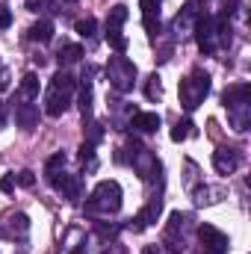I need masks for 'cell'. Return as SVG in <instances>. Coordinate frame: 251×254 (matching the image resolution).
Wrapping results in <instances>:
<instances>
[{
	"label": "cell",
	"instance_id": "obj_26",
	"mask_svg": "<svg viewBox=\"0 0 251 254\" xmlns=\"http://www.w3.org/2000/svg\"><path fill=\"white\" fill-rule=\"evenodd\" d=\"M107 42H110V45H113L119 54H125V51H127V39L122 36V30H113V33H107Z\"/></svg>",
	"mask_w": 251,
	"mask_h": 254
},
{
	"label": "cell",
	"instance_id": "obj_12",
	"mask_svg": "<svg viewBox=\"0 0 251 254\" xmlns=\"http://www.w3.org/2000/svg\"><path fill=\"white\" fill-rule=\"evenodd\" d=\"M225 107H231V104H251V86L249 83H240V86H231L228 92H225Z\"/></svg>",
	"mask_w": 251,
	"mask_h": 254
},
{
	"label": "cell",
	"instance_id": "obj_34",
	"mask_svg": "<svg viewBox=\"0 0 251 254\" xmlns=\"http://www.w3.org/2000/svg\"><path fill=\"white\" fill-rule=\"evenodd\" d=\"M0 89H9V74L6 71H0Z\"/></svg>",
	"mask_w": 251,
	"mask_h": 254
},
{
	"label": "cell",
	"instance_id": "obj_25",
	"mask_svg": "<svg viewBox=\"0 0 251 254\" xmlns=\"http://www.w3.org/2000/svg\"><path fill=\"white\" fill-rule=\"evenodd\" d=\"M27 9L30 12H57V3L54 0H27Z\"/></svg>",
	"mask_w": 251,
	"mask_h": 254
},
{
	"label": "cell",
	"instance_id": "obj_27",
	"mask_svg": "<svg viewBox=\"0 0 251 254\" xmlns=\"http://www.w3.org/2000/svg\"><path fill=\"white\" fill-rule=\"evenodd\" d=\"M160 6H163V0H142V15L145 18H160Z\"/></svg>",
	"mask_w": 251,
	"mask_h": 254
},
{
	"label": "cell",
	"instance_id": "obj_32",
	"mask_svg": "<svg viewBox=\"0 0 251 254\" xmlns=\"http://www.w3.org/2000/svg\"><path fill=\"white\" fill-rule=\"evenodd\" d=\"M142 24H145V30H148L151 36L160 33V18H142Z\"/></svg>",
	"mask_w": 251,
	"mask_h": 254
},
{
	"label": "cell",
	"instance_id": "obj_16",
	"mask_svg": "<svg viewBox=\"0 0 251 254\" xmlns=\"http://www.w3.org/2000/svg\"><path fill=\"white\" fill-rule=\"evenodd\" d=\"M30 39L39 42V45H48V42L54 39V24H51V21H39V24H33Z\"/></svg>",
	"mask_w": 251,
	"mask_h": 254
},
{
	"label": "cell",
	"instance_id": "obj_31",
	"mask_svg": "<svg viewBox=\"0 0 251 254\" xmlns=\"http://www.w3.org/2000/svg\"><path fill=\"white\" fill-rule=\"evenodd\" d=\"M0 192H6V195H12V192H15V178H12V175L0 178Z\"/></svg>",
	"mask_w": 251,
	"mask_h": 254
},
{
	"label": "cell",
	"instance_id": "obj_19",
	"mask_svg": "<svg viewBox=\"0 0 251 254\" xmlns=\"http://www.w3.org/2000/svg\"><path fill=\"white\" fill-rule=\"evenodd\" d=\"M74 30H77L80 39H95V33H98V21H95V18H83V21L74 24Z\"/></svg>",
	"mask_w": 251,
	"mask_h": 254
},
{
	"label": "cell",
	"instance_id": "obj_33",
	"mask_svg": "<svg viewBox=\"0 0 251 254\" xmlns=\"http://www.w3.org/2000/svg\"><path fill=\"white\" fill-rule=\"evenodd\" d=\"M9 24H12V12L6 6H0V30H6Z\"/></svg>",
	"mask_w": 251,
	"mask_h": 254
},
{
	"label": "cell",
	"instance_id": "obj_35",
	"mask_svg": "<svg viewBox=\"0 0 251 254\" xmlns=\"http://www.w3.org/2000/svg\"><path fill=\"white\" fill-rule=\"evenodd\" d=\"M142 254H163V252H160V246H145Z\"/></svg>",
	"mask_w": 251,
	"mask_h": 254
},
{
	"label": "cell",
	"instance_id": "obj_11",
	"mask_svg": "<svg viewBox=\"0 0 251 254\" xmlns=\"http://www.w3.org/2000/svg\"><path fill=\"white\" fill-rule=\"evenodd\" d=\"M15 122H18V127H24V130H33V127L39 125V107L36 104H21L15 110Z\"/></svg>",
	"mask_w": 251,
	"mask_h": 254
},
{
	"label": "cell",
	"instance_id": "obj_2",
	"mask_svg": "<svg viewBox=\"0 0 251 254\" xmlns=\"http://www.w3.org/2000/svg\"><path fill=\"white\" fill-rule=\"evenodd\" d=\"M210 74L207 71H192L189 77L181 80V107L192 113V110H198V104L210 95Z\"/></svg>",
	"mask_w": 251,
	"mask_h": 254
},
{
	"label": "cell",
	"instance_id": "obj_24",
	"mask_svg": "<svg viewBox=\"0 0 251 254\" xmlns=\"http://www.w3.org/2000/svg\"><path fill=\"white\" fill-rule=\"evenodd\" d=\"M195 18H198V9H195V3H189V6H184V12L178 15L175 27H178V30H184V27H189V24H195Z\"/></svg>",
	"mask_w": 251,
	"mask_h": 254
},
{
	"label": "cell",
	"instance_id": "obj_1",
	"mask_svg": "<svg viewBox=\"0 0 251 254\" xmlns=\"http://www.w3.org/2000/svg\"><path fill=\"white\" fill-rule=\"evenodd\" d=\"M86 210L89 213H119L122 210V187H119V181H101L89 195Z\"/></svg>",
	"mask_w": 251,
	"mask_h": 254
},
{
	"label": "cell",
	"instance_id": "obj_23",
	"mask_svg": "<svg viewBox=\"0 0 251 254\" xmlns=\"http://www.w3.org/2000/svg\"><path fill=\"white\" fill-rule=\"evenodd\" d=\"M80 110H83V119L92 116V83L86 80L83 89H80Z\"/></svg>",
	"mask_w": 251,
	"mask_h": 254
},
{
	"label": "cell",
	"instance_id": "obj_3",
	"mask_svg": "<svg viewBox=\"0 0 251 254\" xmlns=\"http://www.w3.org/2000/svg\"><path fill=\"white\" fill-rule=\"evenodd\" d=\"M107 80H110V86L116 89V92H130L133 89V83H136V65L130 63L127 57H110V63H107Z\"/></svg>",
	"mask_w": 251,
	"mask_h": 254
},
{
	"label": "cell",
	"instance_id": "obj_8",
	"mask_svg": "<svg viewBox=\"0 0 251 254\" xmlns=\"http://www.w3.org/2000/svg\"><path fill=\"white\" fill-rule=\"evenodd\" d=\"M228 110V119H231V125L234 130H249L251 125V104H231V107H225Z\"/></svg>",
	"mask_w": 251,
	"mask_h": 254
},
{
	"label": "cell",
	"instance_id": "obj_4",
	"mask_svg": "<svg viewBox=\"0 0 251 254\" xmlns=\"http://www.w3.org/2000/svg\"><path fill=\"white\" fill-rule=\"evenodd\" d=\"M192 30H195V42H198L201 54H213L216 42H219V36H216V18L213 15H198L195 24H192Z\"/></svg>",
	"mask_w": 251,
	"mask_h": 254
},
{
	"label": "cell",
	"instance_id": "obj_30",
	"mask_svg": "<svg viewBox=\"0 0 251 254\" xmlns=\"http://www.w3.org/2000/svg\"><path fill=\"white\" fill-rule=\"evenodd\" d=\"M86 127H89V142L95 145V142L104 136V130H101V125H98V122H92V119H89V125H86Z\"/></svg>",
	"mask_w": 251,
	"mask_h": 254
},
{
	"label": "cell",
	"instance_id": "obj_7",
	"mask_svg": "<svg viewBox=\"0 0 251 254\" xmlns=\"http://www.w3.org/2000/svg\"><path fill=\"white\" fill-rule=\"evenodd\" d=\"M213 169L219 175H234L240 169V154L234 148H216L213 151Z\"/></svg>",
	"mask_w": 251,
	"mask_h": 254
},
{
	"label": "cell",
	"instance_id": "obj_28",
	"mask_svg": "<svg viewBox=\"0 0 251 254\" xmlns=\"http://www.w3.org/2000/svg\"><path fill=\"white\" fill-rule=\"evenodd\" d=\"M15 184H18V187H24V190H30V187L36 184V175H33L30 169H24V172H18V178H15Z\"/></svg>",
	"mask_w": 251,
	"mask_h": 254
},
{
	"label": "cell",
	"instance_id": "obj_10",
	"mask_svg": "<svg viewBox=\"0 0 251 254\" xmlns=\"http://www.w3.org/2000/svg\"><path fill=\"white\" fill-rule=\"evenodd\" d=\"M130 127H133L136 133H157V127H160V116H157V113H133Z\"/></svg>",
	"mask_w": 251,
	"mask_h": 254
},
{
	"label": "cell",
	"instance_id": "obj_20",
	"mask_svg": "<svg viewBox=\"0 0 251 254\" xmlns=\"http://www.w3.org/2000/svg\"><path fill=\"white\" fill-rule=\"evenodd\" d=\"M189 136H195V125H192L189 119H184V122H178V125L172 127V139H175V142H184Z\"/></svg>",
	"mask_w": 251,
	"mask_h": 254
},
{
	"label": "cell",
	"instance_id": "obj_5",
	"mask_svg": "<svg viewBox=\"0 0 251 254\" xmlns=\"http://www.w3.org/2000/svg\"><path fill=\"white\" fill-rule=\"evenodd\" d=\"M198 237H201V243H204V249L207 254H225L228 252V237L219 231V228H213V225H201L198 228Z\"/></svg>",
	"mask_w": 251,
	"mask_h": 254
},
{
	"label": "cell",
	"instance_id": "obj_14",
	"mask_svg": "<svg viewBox=\"0 0 251 254\" xmlns=\"http://www.w3.org/2000/svg\"><path fill=\"white\" fill-rule=\"evenodd\" d=\"M39 92H42V83H39V74H24V80H21V98L24 101H33V98H39Z\"/></svg>",
	"mask_w": 251,
	"mask_h": 254
},
{
	"label": "cell",
	"instance_id": "obj_21",
	"mask_svg": "<svg viewBox=\"0 0 251 254\" xmlns=\"http://www.w3.org/2000/svg\"><path fill=\"white\" fill-rule=\"evenodd\" d=\"M145 98H148V101H160V98H163V83H160L157 74L148 77V83H145Z\"/></svg>",
	"mask_w": 251,
	"mask_h": 254
},
{
	"label": "cell",
	"instance_id": "obj_6",
	"mask_svg": "<svg viewBox=\"0 0 251 254\" xmlns=\"http://www.w3.org/2000/svg\"><path fill=\"white\" fill-rule=\"evenodd\" d=\"M68 107H71V95L57 89V86H48V92H45V113L51 119H60Z\"/></svg>",
	"mask_w": 251,
	"mask_h": 254
},
{
	"label": "cell",
	"instance_id": "obj_37",
	"mask_svg": "<svg viewBox=\"0 0 251 254\" xmlns=\"http://www.w3.org/2000/svg\"><path fill=\"white\" fill-rule=\"evenodd\" d=\"M63 3H77V0H63Z\"/></svg>",
	"mask_w": 251,
	"mask_h": 254
},
{
	"label": "cell",
	"instance_id": "obj_18",
	"mask_svg": "<svg viewBox=\"0 0 251 254\" xmlns=\"http://www.w3.org/2000/svg\"><path fill=\"white\" fill-rule=\"evenodd\" d=\"M80 57H83V48L80 45H65L57 60H60V65H71V63H80Z\"/></svg>",
	"mask_w": 251,
	"mask_h": 254
},
{
	"label": "cell",
	"instance_id": "obj_36",
	"mask_svg": "<svg viewBox=\"0 0 251 254\" xmlns=\"http://www.w3.org/2000/svg\"><path fill=\"white\" fill-rule=\"evenodd\" d=\"M3 125H6V110H3V101H0V130H3Z\"/></svg>",
	"mask_w": 251,
	"mask_h": 254
},
{
	"label": "cell",
	"instance_id": "obj_15",
	"mask_svg": "<svg viewBox=\"0 0 251 254\" xmlns=\"http://www.w3.org/2000/svg\"><path fill=\"white\" fill-rule=\"evenodd\" d=\"M125 21H127V6H122V3L110 6V12H107V33L122 30V24H125Z\"/></svg>",
	"mask_w": 251,
	"mask_h": 254
},
{
	"label": "cell",
	"instance_id": "obj_29",
	"mask_svg": "<svg viewBox=\"0 0 251 254\" xmlns=\"http://www.w3.org/2000/svg\"><path fill=\"white\" fill-rule=\"evenodd\" d=\"M80 160H83V163L89 160V163L95 166V145H92V142H83V145H80Z\"/></svg>",
	"mask_w": 251,
	"mask_h": 254
},
{
	"label": "cell",
	"instance_id": "obj_13",
	"mask_svg": "<svg viewBox=\"0 0 251 254\" xmlns=\"http://www.w3.org/2000/svg\"><path fill=\"white\" fill-rule=\"evenodd\" d=\"M6 222H9V225H6V234H9V237H27V234H30V219H27L24 213H12Z\"/></svg>",
	"mask_w": 251,
	"mask_h": 254
},
{
	"label": "cell",
	"instance_id": "obj_17",
	"mask_svg": "<svg viewBox=\"0 0 251 254\" xmlns=\"http://www.w3.org/2000/svg\"><path fill=\"white\" fill-rule=\"evenodd\" d=\"M51 86H57V89H63V92H68V95H74V89H77V80L68 74V71H57L54 74V80H51Z\"/></svg>",
	"mask_w": 251,
	"mask_h": 254
},
{
	"label": "cell",
	"instance_id": "obj_9",
	"mask_svg": "<svg viewBox=\"0 0 251 254\" xmlns=\"http://www.w3.org/2000/svg\"><path fill=\"white\" fill-rule=\"evenodd\" d=\"M160 210H163V201H160V198H154V201H151V204L136 216V219H133V222H136V225H133V231H145L148 225H154V222L160 219Z\"/></svg>",
	"mask_w": 251,
	"mask_h": 254
},
{
	"label": "cell",
	"instance_id": "obj_22",
	"mask_svg": "<svg viewBox=\"0 0 251 254\" xmlns=\"http://www.w3.org/2000/svg\"><path fill=\"white\" fill-rule=\"evenodd\" d=\"M65 163H68V157H65L63 151H57L54 157H48V163H45V175H57V172H63Z\"/></svg>",
	"mask_w": 251,
	"mask_h": 254
}]
</instances>
